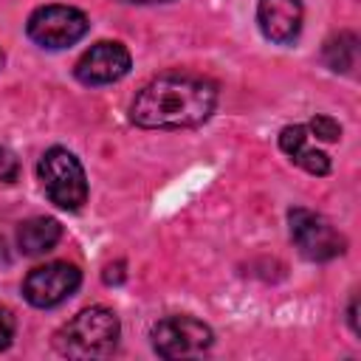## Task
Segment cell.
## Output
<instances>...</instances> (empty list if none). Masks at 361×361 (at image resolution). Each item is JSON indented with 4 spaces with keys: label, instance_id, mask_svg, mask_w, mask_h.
Listing matches in <instances>:
<instances>
[{
    "label": "cell",
    "instance_id": "1",
    "mask_svg": "<svg viewBox=\"0 0 361 361\" xmlns=\"http://www.w3.org/2000/svg\"><path fill=\"white\" fill-rule=\"evenodd\" d=\"M217 104V85L192 73L149 79L130 104V121L144 130H180L203 124Z\"/></svg>",
    "mask_w": 361,
    "mask_h": 361
},
{
    "label": "cell",
    "instance_id": "2",
    "mask_svg": "<svg viewBox=\"0 0 361 361\" xmlns=\"http://www.w3.org/2000/svg\"><path fill=\"white\" fill-rule=\"evenodd\" d=\"M118 333V316L104 305H90L56 330L54 347L65 358H104L116 350Z\"/></svg>",
    "mask_w": 361,
    "mask_h": 361
},
{
    "label": "cell",
    "instance_id": "3",
    "mask_svg": "<svg viewBox=\"0 0 361 361\" xmlns=\"http://www.w3.org/2000/svg\"><path fill=\"white\" fill-rule=\"evenodd\" d=\"M39 183L48 200L65 212H79L87 200V175L79 158L65 147H51L37 164Z\"/></svg>",
    "mask_w": 361,
    "mask_h": 361
},
{
    "label": "cell",
    "instance_id": "4",
    "mask_svg": "<svg viewBox=\"0 0 361 361\" xmlns=\"http://www.w3.org/2000/svg\"><path fill=\"white\" fill-rule=\"evenodd\" d=\"M87 31H90L87 14L82 8L59 6V3L34 8L31 17H28V23H25V34L39 48H51V51L76 45Z\"/></svg>",
    "mask_w": 361,
    "mask_h": 361
},
{
    "label": "cell",
    "instance_id": "5",
    "mask_svg": "<svg viewBox=\"0 0 361 361\" xmlns=\"http://www.w3.org/2000/svg\"><path fill=\"white\" fill-rule=\"evenodd\" d=\"M288 223H290V240L296 243L299 254L313 259V262H327L344 254L347 240L344 234L319 212L296 206L288 212Z\"/></svg>",
    "mask_w": 361,
    "mask_h": 361
},
{
    "label": "cell",
    "instance_id": "6",
    "mask_svg": "<svg viewBox=\"0 0 361 361\" xmlns=\"http://www.w3.org/2000/svg\"><path fill=\"white\" fill-rule=\"evenodd\" d=\"M149 338L161 358H195L212 347L214 333L195 316H166L152 327Z\"/></svg>",
    "mask_w": 361,
    "mask_h": 361
},
{
    "label": "cell",
    "instance_id": "7",
    "mask_svg": "<svg viewBox=\"0 0 361 361\" xmlns=\"http://www.w3.org/2000/svg\"><path fill=\"white\" fill-rule=\"evenodd\" d=\"M82 285V271L73 262H45L25 274L23 279V296L34 307H56L65 299H71Z\"/></svg>",
    "mask_w": 361,
    "mask_h": 361
},
{
    "label": "cell",
    "instance_id": "8",
    "mask_svg": "<svg viewBox=\"0 0 361 361\" xmlns=\"http://www.w3.org/2000/svg\"><path fill=\"white\" fill-rule=\"evenodd\" d=\"M130 65H133L130 51L121 42L102 39L79 56L73 73L82 85H110V82L124 79L130 73Z\"/></svg>",
    "mask_w": 361,
    "mask_h": 361
},
{
    "label": "cell",
    "instance_id": "9",
    "mask_svg": "<svg viewBox=\"0 0 361 361\" xmlns=\"http://www.w3.org/2000/svg\"><path fill=\"white\" fill-rule=\"evenodd\" d=\"M305 8L302 0H259L257 3V25L265 39L276 45H290L302 34Z\"/></svg>",
    "mask_w": 361,
    "mask_h": 361
},
{
    "label": "cell",
    "instance_id": "10",
    "mask_svg": "<svg viewBox=\"0 0 361 361\" xmlns=\"http://www.w3.org/2000/svg\"><path fill=\"white\" fill-rule=\"evenodd\" d=\"M279 149L296 166H302L310 175H327L330 172L327 152L310 147V133H307L305 124H288V127H282V133H279Z\"/></svg>",
    "mask_w": 361,
    "mask_h": 361
},
{
    "label": "cell",
    "instance_id": "11",
    "mask_svg": "<svg viewBox=\"0 0 361 361\" xmlns=\"http://www.w3.org/2000/svg\"><path fill=\"white\" fill-rule=\"evenodd\" d=\"M62 237V226L54 217H31L25 223H20L17 228V248L25 257H39L45 251H51Z\"/></svg>",
    "mask_w": 361,
    "mask_h": 361
},
{
    "label": "cell",
    "instance_id": "12",
    "mask_svg": "<svg viewBox=\"0 0 361 361\" xmlns=\"http://www.w3.org/2000/svg\"><path fill=\"white\" fill-rule=\"evenodd\" d=\"M355 45H358V39H355V34H347V31H341L338 37H330L327 42H324V62L333 68V71H350L353 65H355Z\"/></svg>",
    "mask_w": 361,
    "mask_h": 361
},
{
    "label": "cell",
    "instance_id": "13",
    "mask_svg": "<svg viewBox=\"0 0 361 361\" xmlns=\"http://www.w3.org/2000/svg\"><path fill=\"white\" fill-rule=\"evenodd\" d=\"M305 127H307V133L316 135L319 141H338V138H341V124H338L333 116H324V113L313 116Z\"/></svg>",
    "mask_w": 361,
    "mask_h": 361
},
{
    "label": "cell",
    "instance_id": "14",
    "mask_svg": "<svg viewBox=\"0 0 361 361\" xmlns=\"http://www.w3.org/2000/svg\"><path fill=\"white\" fill-rule=\"evenodd\" d=\"M17 175H20V164H17L14 152L0 147V183H11V180H17Z\"/></svg>",
    "mask_w": 361,
    "mask_h": 361
},
{
    "label": "cell",
    "instance_id": "15",
    "mask_svg": "<svg viewBox=\"0 0 361 361\" xmlns=\"http://www.w3.org/2000/svg\"><path fill=\"white\" fill-rule=\"evenodd\" d=\"M11 338H14V319L8 310L0 307V353L11 344Z\"/></svg>",
    "mask_w": 361,
    "mask_h": 361
},
{
    "label": "cell",
    "instance_id": "16",
    "mask_svg": "<svg viewBox=\"0 0 361 361\" xmlns=\"http://www.w3.org/2000/svg\"><path fill=\"white\" fill-rule=\"evenodd\" d=\"M350 324H353V333H358V319H355V299L350 305Z\"/></svg>",
    "mask_w": 361,
    "mask_h": 361
},
{
    "label": "cell",
    "instance_id": "17",
    "mask_svg": "<svg viewBox=\"0 0 361 361\" xmlns=\"http://www.w3.org/2000/svg\"><path fill=\"white\" fill-rule=\"evenodd\" d=\"M121 3H164V0H121Z\"/></svg>",
    "mask_w": 361,
    "mask_h": 361
},
{
    "label": "cell",
    "instance_id": "18",
    "mask_svg": "<svg viewBox=\"0 0 361 361\" xmlns=\"http://www.w3.org/2000/svg\"><path fill=\"white\" fill-rule=\"evenodd\" d=\"M3 62H6V56H3V48H0V68H3Z\"/></svg>",
    "mask_w": 361,
    "mask_h": 361
}]
</instances>
